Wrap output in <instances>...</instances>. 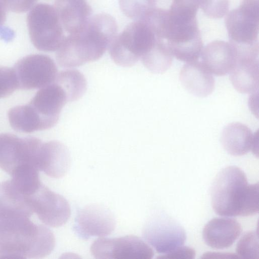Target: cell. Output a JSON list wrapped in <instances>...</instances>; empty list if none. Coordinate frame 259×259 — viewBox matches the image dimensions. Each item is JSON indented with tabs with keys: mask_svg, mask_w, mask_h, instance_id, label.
<instances>
[{
	"mask_svg": "<svg viewBox=\"0 0 259 259\" xmlns=\"http://www.w3.org/2000/svg\"><path fill=\"white\" fill-rule=\"evenodd\" d=\"M115 19L106 13L90 18L79 31L65 37L56 60L64 68H73L99 59L116 35Z\"/></svg>",
	"mask_w": 259,
	"mask_h": 259,
	"instance_id": "1",
	"label": "cell"
},
{
	"mask_svg": "<svg viewBox=\"0 0 259 259\" xmlns=\"http://www.w3.org/2000/svg\"><path fill=\"white\" fill-rule=\"evenodd\" d=\"M211 205L217 214L226 217L249 216L259 210V185L248 184L244 171L236 166L222 169L211 188Z\"/></svg>",
	"mask_w": 259,
	"mask_h": 259,
	"instance_id": "2",
	"label": "cell"
},
{
	"mask_svg": "<svg viewBox=\"0 0 259 259\" xmlns=\"http://www.w3.org/2000/svg\"><path fill=\"white\" fill-rule=\"evenodd\" d=\"M55 245L53 232L29 218L0 220V258H42Z\"/></svg>",
	"mask_w": 259,
	"mask_h": 259,
	"instance_id": "3",
	"label": "cell"
},
{
	"mask_svg": "<svg viewBox=\"0 0 259 259\" xmlns=\"http://www.w3.org/2000/svg\"><path fill=\"white\" fill-rule=\"evenodd\" d=\"M155 34L143 20L131 23L109 45L113 61L122 67H131L147 53L159 40Z\"/></svg>",
	"mask_w": 259,
	"mask_h": 259,
	"instance_id": "4",
	"label": "cell"
},
{
	"mask_svg": "<svg viewBox=\"0 0 259 259\" xmlns=\"http://www.w3.org/2000/svg\"><path fill=\"white\" fill-rule=\"evenodd\" d=\"M27 24L31 41L39 51H57L65 37L54 7L48 4L34 6L27 15Z\"/></svg>",
	"mask_w": 259,
	"mask_h": 259,
	"instance_id": "5",
	"label": "cell"
},
{
	"mask_svg": "<svg viewBox=\"0 0 259 259\" xmlns=\"http://www.w3.org/2000/svg\"><path fill=\"white\" fill-rule=\"evenodd\" d=\"M41 143L33 137L20 138L10 133L0 134V168L10 175L25 164L38 168L37 155Z\"/></svg>",
	"mask_w": 259,
	"mask_h": 259,
	"instance_id": "6",
	"label": "cell"
},
{
	"mask_svg": "<svg viewBox=\"0 0 259 259\" xmlns=\"http://www.w3.org/2000/svg\"><path fill=\"white\" fill-rule=\"evenodd\" d=\"M13 69L18 89H40L55 81L58 70L54 60L43 54H32L19 60Z\"/></svg>",
	"mask_w": 259,
	"mask_h": 259,
	"instance_id": "7",
	"label": "cell"
},
{
	"mask_svg": "<svg viewBox=\"0 0 259 259\" xmlns=\"http://www.w3.org/2000/svg\"><path fill=\"white\" fill-rule=\"evenodd\" d=\"M258 0H243L240 6L226 14L225 24L230 42L251 45L258 42Z\"/></svg>",
	"mask_w": 259,
	"mask_h": 259,
	"instance_id": "8",
	"label": "cell"
},
{
	"mask_svg": "<svg viewBox=\"0 0 259 259\" xmlns=\"http://www.w3.org/2000/svg\"><path fill=\"white\" fill-rule=\"evenodd\" d=\"M143 234L145 239L160 253H167L183 246L186 239L183 227L170 216L162 213L148 220Z\"/></svg>",
	"mask_w": 259,
	"mask_h": 259,
	"instance_id": "9",
	"label": "cell"
},
{
	"mask_svg": "<svg viewBox=\"0 0 259 259\" xmlns=\"http://www.w3.org/2000/svg\"><path fill=\"white\" fill-rule=\"evenodd\" d=\"M90 250L98 259H150L154 255L152 249L134 235L113 238L102 237L93 243Z\"/></svg>",
	"mask_w": 259,
	"mask_h": 259,
	"instance_id": "10",
	"label": "cell"
},
{
	"mask_svg": "<svg viewBox=\"0 0 259 259\" xmlns=\"http://www.w3.org/2000/svg\"><path fill=\"white\" fill-rule=\"evenodd\" d=\"M29 198L33 212L47 226L61 227L70 216V205L66 199L42 184Z\"/></svg>",
	"mask_w": 259,
	"mask_h": 259,
	"instance_id": "11",
	"label": "cell"
},
{
	"mask_svg": "<svg viewBox=\"0 0 259 259\" xmlns=\"http://www.w3.org/2000/svg\"><path fill=\"white\" fill-rule=\"evenodd\" d=\"M68 102L64 89L54 82L40 88L28 103L40 120L43 130L58 122L62 109Z\"/></svg>",
	"mask_w": 259,
	"mask_h": 259,
	"instance_id": "12",
	"label": "cell"
},
{
	"mask_svg": "<svg viewBox=\"0 0 259 259\" xmlns=\"http://www.w3.org/2000/svg\"><path fill=\"white\" fill-rule=\"evenodd\" d=\"M116 221L112 212L105 206L92 204L80 209L75 219V228L83 238L104 237L115 229Z\"/></svg>",
	"mask_w": 259,
	"mask_h": 259,
	"instance_id": "13",
	"label": "cell"
},
{
	"mask_svg": "<svg viewBox=\"0 0 259 259\" xmlns=\"http://www.w3.org/2000/svg\"><path fill=\"white\" fill-rule=\"evenodd\" d=\"M71 163L69 151L66 146L58 141L42 143L37 158L39 170L53 178L64 177Z\"/></svg>",
	"mask_w": 259,
	"mask_h": 259,
	"instance_id": "14",
	"label": "cell"
},
{
	"mask_svg": "<svg viewBox=\"0 0 259 259\" xmlns=\"http://www.w3.org/2000/svg\"><path fill=\"white\" fill-rule=\"evenodd\" d=\"M33 212L29 196L11 180L0 183V220L29 218Z\"/></svg>",
	"mask_w": 259,
	"mask_h": 259,
	"instance_id": "15",
	"label": "cell"
},
{
	"mask_svg": "<svg viewBox=\"0 0 259 259\" xmlns=\"http://www.w3.org/2000/svg\"><path fill=\"white\" fill-rule=\"evenodd\" d=\"M241 231V226L236 220L215 218L205 225L202 236L208 246L215 249H224L231 246Z\"/></svg>",
	"mask_w": 259,
	"mask_h": 259,
	"instance_id": "16",
	"label": "cell"
},
{
	"mask_svg": "<svg viewBox=\"0 0 259 259\" xmlns=\"http://www.w3.org/2000/svg\"><path fill=\"white\" fill-rule=\"evenodd\" d=\"M201 57L202 63L211 73L217 76L225 75L234 66L237 57L230 42L215 40L203 48Z\"/></svg>",
	"mask_w": 259,
	"mask_h": 259,
	"instance_id": "17",
	"label": "cell"
},
{
	"mask_svg": "<svg viewBox=\"0 0 259 259\" xmlns=\"http://www.w3.org/2000/svg\"><path fill=\"white\" fill-rule=\"evenodd\" d=\"M179 77L184 88L198 97H207L214 89V78L201 62L186 63L180 71Z\"/></svg>",
	"mask_w": 259,
	"mask_h": 259,
	"instance_id": "18",
	"label": "cell"
},
{
	"mask_svg": "<svg viewBox=\"0 0 259 259\" xmlns=\"http://www.w3.org/2000/svg\"><path fill=\"white\" fill-rule=\"evenodd\" d=\"M54 7L63 28L70 34L81 30L92 14L86 0H55Z\"/></svg>",
	"mask_w": 259,
	"mask_h": 259,
	"instance_id": "19",
	"label": "cell"
},
{
	"mask_svg": "<svg viewBox=\"0 0 259 259\" xmlns=\"http://www.w3.org/2000/svg\"><path fill=\"white\" fill-rule=\"evenodd\" d=\"M221 143L225 150L233 156H241L255 150L256 140L246 125L235 122L228 124L223 130Z\"/></svg>",
	"mask_w": 259,
	"mask_h": 259,
	"instance_id": "20",
	"label": "cell"
},
{
	"mask_svg": "<svg viewBox=\"0 0 259 259\" xmlns=\"http://www.w3.org/2000/svg\"><path fill=\"white\" fill-rule=\"evenodd\" d=\"M230 72V80L238 92L250 94L257 91L259 84L258 58L237 59Z\"/></svg>",
	"mask_w": 259,
	"mask_h": 259,
	"instance_id": "21",
	"label": "cell"
},
{
	"mask_svg": "<svg viewBox=\"0 0 259 259\" xmlns=\"http://www.w3.org/2000/svg\"><path fill=\"white\" fill-rule=\"evenodd\" d=\"M8 116L11 127L17 132L30 133L43 131L39 117L28 103L11 108Z\"/></svg>",
	"mask_w": 259,
	"mask_h": 259,
	"instance_id": "22",
	"label": "cell"
},
{
	"mask_svg": "<svg viewBox=\"0 0 259 259\" xmlns=\"http://www.w3.org/2000/svg\"><path fill=\"white\" fill-rule=\"evenodd\" d=\"M159 39L153 48L141 58L143 65L151 72L163 73L170 67L172 56L166 43Z\"/></svg>",
	"mask_w": 259,
	"mask_h": 259,
	"instance_id": "23",
	"label": "cell"
},
{
	"mask_svg": "<svg viewBox=\"0 0 259 259\" xmlns=\"http://www.w3.org/2000/svg\"><path fill=\"white\" fill-rule=\"evenodd\" d=\"M55 82L64 89L68 102L76 101L84 94L87 81L83 75L77 70L68 69L58 73Z\"/></svg>",
	"mask_w": 259,
	"mask_h": 259,
	"instance_id": "24",
	"label": "cell"
},
{
	"mask_svg": "<svg viewBox=\"0 0 259 259\" xmlns=\"http://www.w3.org/2000/svg\"><path fill=\"white\" fill-rule=\"evenodd\" d=\"M38 171L39 169L33 165H23L13 172L11 175V181L22 193L30 196L41 185Z\"/></svg>",
	"mask_w": 259,
	"mask_h": 259,
	"instance_id": "25",
	"label": "cell"
},
{
	"mask_svg": "<svg viewBox=\"0 0 259 259\" xmlns=\"http://www.w3.org/2000/svg\"><path fill=\"white\" fill-rule=\"evenodd\" d=\"M123 14L130 19L140 20L155 7V0H119Z\"/></svg>",
	"mask_w": 259,
	"mask_h": 259,
	"instance_id": "26",
	"label": "cell"
},
{
	"mask_svg": "<svg viewBox=\"0 0 259 259\" xmlns=\"http://www.w3.org/2000/svg\"><path fill=\"white\" fill-rule=\"evenodd\" d=\"M239 258L258 259V232L250 231L245 233L236 246Z\"/></svg>",
	"mask_w": 259,
	"mask_h": 259,
	"instance_id": "27",
	"label": "cell"
},
{
	"mask_svg": "<svg viewBox=\"0 0 259 259\" xmlns=\"http://www.w3.org/2000/svg\"><path fill=\"white\" fill-rule=\"evenodd\" d=\"M17 89L18 82L13 68L0 66V99L10 96Z\"/></svg>",
	"mask_w": 259,
	"mask_h": 259,
	"instance_id": "28",
	"label": "cell"
},
{
	"mask_svg": "<svg viewBox=\"0 0 259 259\" xmlns=\"http://www.w3.org/2000/svg\"><path fill=\"white\" fill-rule=\"evenodd\" d=\"M199 7L207 16L220 18L228 13L229 0H200Z\"/></svg>",
	"mask_w": 259,
	"mask_h": 259,
	"instance_id": "29",
	"label": "cell"
},
{
	"mask_svg": "<svg viewBox=\"0 0 259 259\" xmlns=\"http://www.w3.org/2000/svg\"><path fill=\"white\" fill-rule=\"evenodd\" d=\"M6 10L15 13H23L31 10L38 0H1Z\"/></svg>",
	"mask_w": 259,
	"mask_h": 259,
	"instance_id": "30",
	"label": "cell"
},
{
	"mask_svg": "<svg viewBox=\"0 0 259 259\" xmlns=\"http://www.w3.org/2000/svg\"><path fill=\"white\" fill-rule=\"evenodd\" d=\"M195 250L187 246H180L166 254L157 257L160 258H193L195 257Z\"/></svg>",
	"mask_w": 259,
	"mask_h": 259,
	"instance_id": "31",
	"label": "cell"
},
{
	"mask_svg": "<svg viewBox=\"0 0 259 259\" xmlns=\"http://www.w3.org/2000/svg\"><path fill=\"white\" fill-rule=\"evenodd\" d=\"M6 9L0 0V27L4 23L6 18Z\"/></svg>",
	"mask_w": 259,
	"mask_h": 259,
	"instance_id": "32",
	"label": "cell"
}]
</instances>
